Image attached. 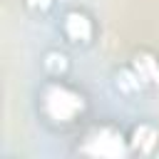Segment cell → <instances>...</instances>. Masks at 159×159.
Returning a JSON list of instances; mask_svg holds the SVG:
<instances>
[{
	"instance_id": "3957f363",
	"label": "cell",
	"mask_w": 159,
	"mask_h": 159,
	"mask_svg": "<svg viewBox=\"0 0 159 159\" xmlns=\"http://www.w3.org/2000/svg\"><path fill=\"white\" fill-rule=\"evenodd\" d=\"M134 65H137V75H139L142 82H159V62L154 57H149V60H139L137 57Z\"/></svg>"
},
{
	"instance_id": "6da1fadb",
	"label": "cell",
	"mask_w": 159,
	"mask_h": 159,
	"mask_svg": "<svg viewBox=\"0 0 159 159\" xmlns=\"http://www.w3.org/2000/svg\"><path fill=\"white\" fill-rule=\"evenodd\" d=\"M82 107H84V97L77 89L67 87L65 82L55 80L42 89V112H45L47 122L72 124L82 114Z\"/></svg>"
},
{
	"instance_id": "277c9868",
	"label": "cell",
	"mask_w": 159,
	"mask_h": 159,
	"mask_svg": "<svg viewBox=\"0 0 159 159\" xmlns=\"http://www.w3.org/2000/svg\"><path fill=\"white\" fill-rule=\"evenodd\" d=\"M25 5H27L30 10H35V12H45V10L52 5V0H25Z\"/></svg>"
},
{
	"instance_id": "7a4b0ae2",
	"label": "cell",
	"mask_w": 159,
	"mask_h": 159,
	"mask_svg": "<svg viewBox=\"0 0 159 159\" xmlns=\"http://www.w3.org/2000/svg\"><path fill=\"white\" fill-rule=\"evenodd\" d=\"M62 32L75 45H89L92 37H94V25H92V20H89L87 12L70 10L65 15V20H62Z\"/></svg>"
}]
</instances>
